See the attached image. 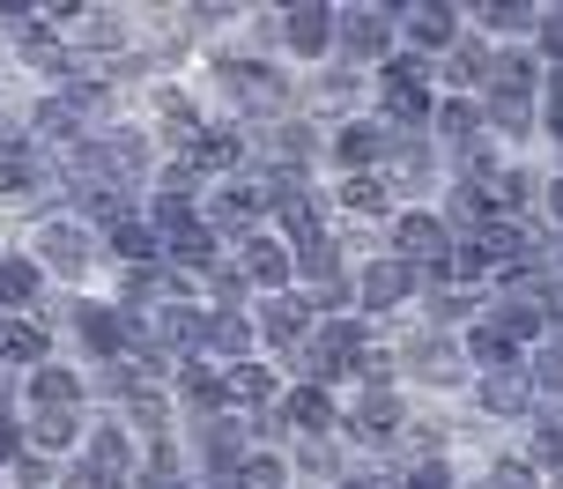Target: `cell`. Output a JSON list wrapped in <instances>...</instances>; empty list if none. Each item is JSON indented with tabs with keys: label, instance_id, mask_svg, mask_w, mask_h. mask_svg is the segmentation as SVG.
Instances as JSON below:
<instances>
[{
	"label": "cell",
	"instance_id": "obj_1",
	"mask_svg": "<svg viewBox=\"0 0 563 489\" xmlns=\"http://www.w3.org/2000/svg\"><path fill=\"white\" fill-rule=\"evenodd\" d=\"M30 259H37L53 282H82L89 267H97V231H89L82 215H53V223L30 231Z\"/></svg>",
	"mask_w": 563,
	"mask_h": 489
},
{
	"label": "cell",
	"instance_id": "obj_2",
	"mask_svg": "<svg viewBox=\"0 0 563 489\" xmlns=\"http://www.w3.org/2000/svg\"><path fill=\"white\" fill-rule=\"evenodd\" d=\"M386 253L408 259V267H445L452 259V231H445V215H438V201H416V208H400L394 223H386Z\"/></svg>",
	"mask_w": 563,
	"mask_h": 489
},
{
	"label": "cell",
	"instance_id": "obj_3",
	"mask_svg": "<svg viewBox=\"0 0 563 489\" xmlns=\"http://www.w3.org/2000/svg\"><path fill=\"white\" fill-rule=\"evenodd\" d=\"M253 326H260V356H305V342L319 334V312H311L305 289H282V297L253 304Z\"/></svg>",
	"mask_w": 563,
	"mask_h": 489
},
{
	"label": "cell",
	"instance_id": "obj_4",
	"mask_svg": "<svg viewBox=\"0 0 563 489\" xmlns=\"http://www.w3.org/2000/svg\"><path fill=\"white\" fill-rule=\"evenodd\" d=\"M408 437V401L394 393H356V401L341 408V445H356V453H386Z\"/></svg>",
	"mask_w": 563,
	"mask_h": 489
},
{
	"label": "cell",
	"instance_id": "obj_5",
	"mask_svg": "<svg viewBox=\"0 0 563 489\" xmlns=\"http://www.w3.org/2000/svg\"><path fill=\"white\" fill-rule=\"evenodd\" d=\"M422 297V267H408V259H394V253H378V259H364L356 267V312L364 319H394V312H408Z\"/></svg>",
	"mask_w": 563,
	"mask_h": 489
},
{
	"label": "cell",
	"instance_id": "obj_6",
	"mask_svg": "<svg viewBox=\"0 0 563 489\" xmlns=\"http://www.w3.org/2000/svg\"><path fill=\"white\" fill-rule=\"evenodd\" d=\"M386 148H394V134H386L371 112H349V119H334V126H327V164H334L341 178L386 171Z\"/></svg>",
	"mask_w": 563,
	"mask_h": 489
},
{
	"label": "cell",
	"instance_id": "obj_7",
	"mask_svg": "<svg viewBox=\"0 0 563 489\" xmlns=\"http://www.w3.org/2000/svg\"><path fill=\"white\" fill-rule=\"evenodd\" d=\"M467 408H475L482 423H511V431H527V415H534V386H527V364L519 371H482L467 378Z\"/></svg>",
	"mask_w": 563,
	"mask_h": 489
},
{
	"label": "cell",
	"instance_id": "obj_8",
	"mask_svg": "<svg viewBox=\"0 0 563 489\" xmlns=\"http://www.w3.org/2000/svg\"><path fill=\"white\" fill-rule=\"evenodd\" d=\"M334 30H341V8H327V0H297V8H282V59H297V67L334 59Z\"/></svg>",
	"mask_w": 563,
	"mask_h": 489
},
{
	"label": "cell",
	"instance_id": "obj_9",
	"mask_svg": "<svg viewBox=\"0 0 563 489\" xmlns=\"http://www.w3.org/2000/svg\"><path fill=\"white\" fill-rule=\"evenodd\" d=\"M489 75H497V45L482 30H460L445 45V59H438V97H482Z\"/></svg>",
	"mask_w": 563,
	"mask_h": 489
},
{
	"label": "cell",
	"instance_id": "obj_10",
	"mask_svg": "<svg viewBox=\"0 0 563 489\" xmlns=\"http://www.w3.org/2000/svg\"><path fill=\"white\" fill-rule=\"evenodd\" d=\"M53 408H75V415L89 408V371H75L67 356H53L45 371L23 378V415H53Z\"/></svg>",
	"mask_w": 563,
	"mask_h": 489
},
{
	"label": "cell",
	"instance_id": "obj_11",
	"mask_svg": "<svg viewBox=\"0 0 563 489\" xmlns=\"http://www.w3.org/2000/svg\"><path fill=\"white\" fill-rule=\"evenodd\" d=\"M238 267H245L253 297H282V289H297V253H289L275 231L245 237V245H238Z\"/></svg>",
	"mask_w": 563,
	"mask_h": 489
},
{
	"label": "cell",
	"instance_id": "obj_12",
	"mask_svg": "<svg viewBox=\"0 0 563 489\" xmlns=\"http://www.w3.org/2000/svg\"><path fill=\"white\" fill-rule=\"evenodd\" d=\"M59 348H53V319H0V371L8 378H30L45 371Z\"/></svg>",
	"mask_w": 563,
	"mask_h": 489
},
{
	"label": "cell",
	"instance_id": "obj_13",
	"mask_svg": "<svg viewBox=\"0 0 563 489\" xmlns=\"http://www.w3.org/2000/svg\"><path fill=\"white\" fill-rule=\"evenodd\" d=\"M327 208L356 215V223H394L400 193H394V178H386V171H364V178H334V186H327Z\"/></svg>",
	"mask_w": 563,
	"mask_h": 489
},
{
	"label": "cell",
	"instance_id": "obj_14",
	"mask_svg": "<svg viewBox=\"0 0 563 489\" xmlns=\"http://www.w3.org/2000/svg\"><path fill=\"white\" fill-rule=\"evenodd\" d=\"M223 386H230V408H238V415H267V408L289 393L282 371H275V356H245V364H230Z\"/></svg>",
	"mask_w": 563,
	"mask_h": 489
},
{
	"label": "cell",
	"instance_id": "obj_15",
	"mask_svg": "<svg viewBox=\"0 0 563 489\" xmlns=\"http://www.w3.org/2000/svg\"><path fill=\"white\" fill-rule=\"evenodd\" d=\"M282 415H289L297 437H341V401L327 386H311V378H297V386L282 393Z\"/></svg>",
	"mask_w": 563,
	"mask_h": 489
},
{
	"label": "cell",
	"instance_id": "obj_16",
	"mask_svg": "<svg viewBox=\"0 0 563 489\" xmlns=\"http://www.w3.org/2000/svg\"><path fill=\"white\" fill-rule=\"evenodd\" d=\"M534 23H541L534 0H482L467 15V30H482L489 45H534Z\"/></svg>",
	"mask_w": 563,
	"mask_h": 489
},
{
	"label": "cell",
	"instance_id": "obj_17",
	"mask_svg": "<svg viewBox=\"0 0 563 489\" xmlns=\"http://www.w3.org/2000/svg\"><path fill=\"white\" fill-rule=\"evenodd\" d=\"M23 437L30 453H45V460H75L89 437V415H75V408H53V415H23Z\"/></svg>",
	"mask_w": 563,
	"mask_h": 489
},
{
	"label": "cell",
	"instance_id": "obj_18",
	"mask_svg": "<svg viewBox=\"0 0 563 489\" xmlns=\"http://www.w3.org/2000/svg\"><path fill=\"white\" fill-rule=\"evenodd\" d=\"M519 453L534 460L541 482H563V408H534L527 431H519Z\"/></svg>",
	"mask_w": 563,
	"mask_h": 489
},
{
	"label": "cell",
	"instance_id": "obj_19",
	"mask_svg": "<svg viewBox=\"0 0 563 489\" xmlns=\"http://www.w3.org/2000/svg\"><path fill=\"white\" fill-rule=\"evenodd\" d=\"M489 326H497L519 356H534V348L549 342V319H541L534 297H489Z\"/></svg>",
	"mask_w": 563,
	"mask_h": 489
},
{
	"label": "cell",
	"instance_id": "obj_20",
	"mask_svg": "<svg viewBox=\"0 0 563 489\" xmlns=\"http://www.w3.org/2000/svg\"><path fill=\"white\" fill-rule=\"evenodd\" d=\"M527 386H534L541 408H563V334H549V342L527 356Z\"/></svg>",
	"mask_w": 563,
	"mask_h": 489
},
{
	"label": "cell",
	"instance_id": "obj_21",
	"mask_svg": "<svg viewBox=\"0 0 563 489\" xmlns=\"http://www.w3.org/2000/svg\"><path fill=\"white\" fill-rule=\"evenodd\" d=\"M394 489H467V482H460V460H452V453H430V460L400 467Z\"/></svg>",
	"mask_w": 563,
	"mask_h": 489
},
{
	"label": "cell",
	"instance_id": "obj_22",
	"mask_svg": "<svg viewBox=\"0 0 563 489\" xmlns=\"http://www.w3.org/2000/svg\"><path fill=\"white\" fill-rule=\"evenodd\" d=\"M534 59H541V67H563V8H541V23H534Z\"/></svg>",
	"mask_w": 563,
	"mask_h": 489
},
{
	"label": "cell",
	"instance_id": "obj_23",
	"mask_svg": "<svg viewBox=\"0 0 563 489\" xmlns=\"http://www.w3.org/2000/svg\"><path fill=\"white\" fill-rule=\"evenodd\" d=\"M334 489H394V475H386V467H349Z\"/></svg>",
	"mask_w": 563,
	"mask_h": 489
},
{
	"label": "cell",
	"instance_id": "obj_24",
	"mask_svg": "<svg viewBox=\"0 0 563 489\" xmlns=\"http://www.w3.org/2000/svg\"><path fill=\"white\" fill-rule=\"evenodd\" d=\"M0 119H8V112H0Z\"/></svg>",
	"mask_w": 563,
	"mask_h": 489
}]
</instances>
